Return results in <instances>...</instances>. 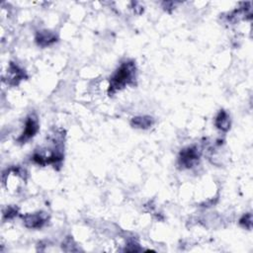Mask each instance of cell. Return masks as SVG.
<instances>
[{"mask_svg":"<svg viewBox=\"0 0 253 253\" xmlns=\"http://www.w3.org/2000/svg\"><path fill=\"white\" fill-rule=\"evenodd\" d=\"M27 73L26 71L20 67L15 62H10L6 71V74L3 76V81L7 83V85L10 86H17L20 84L21 81L27 79Z\"/></svg>","mask_w":253,"mask_h":253,"instance_id":"cell-5","label":"cell"},{"mask_svg":"<svg viewBox=\"0 0 253 253\" xmlns=\"http://www.w3.org/2000/svg\"><path fill=\"white\" fill-rule=\"evenodd\" d=\"M155 121L150 116H137L130 120V126L134 128L147 129L154 125Z\"/></svg>","mask_w":253,"mask_h":253,"instance_id":"cell-8","label":"cell"},{"mask_svg":"<svg viewBox=\"0 0 253 253\" xmlns=\"http://www.w3.org/2000/svg\"><path fill=\"white\" fill-rule=\"evenodd\" d=\"M214 126L220 131L225 132V131L229 130L231 122H230V117L226 111L220 110L218 112V114L216 115V117L214 119Z\"/></svg>","mask_w":253,"mask_h":253,"instance_id":"cell-7","label":"cell"},{"mask_svg":"<svg viewBox=\"0 0 253 253\" xmlns=\"http://www.w3.org/2000/svg\"><path fill=\"white\" fill-rule=\"evenodd\" d=\"M201 155L202 149L197 144L187 146L181 149L177 164L181 169H191L200 162Z\"/></svg>","mask_w":253,"mask_h":253,"instance_id":"cell-2","label":"cell"},{"mask_svg":"<svg viewBox=\"0 0 253 253\" xmlns=\"http://www.w3.org/2000/svg\"><path fill=\"white\" fill-rule=\"evenodd\" d=\"M239 224L245 228V229H251L252 228V214L251 212H247L243 214L239 219Z\"/></svg>","mask_w":253,"mask_h":253,"instance_id":"cell-10","label":"cell"},{"mask_svg":"<svg viewBox=\"0 0 253 253\" xmlns=\"http://www.w3.org/2000/svg\"><path fill=\"white\" fill-rule=\"evenodd\" d=\"M18 214V208L9 206L3 211V218L4 219H12Z\"/></svg>","mask_w":253,"mask_h":253,"instance_id":"cell-11","label":"cell"},{"mask_svg":"<svg viewBox=\"0 0 253 253\" xmlns=\"http://www.w3.org/2000/svg\"><path fill=\"white\" fill-rule=\"evenodd\" d=\"M39 128H40V125H39L38 116L35 113L30 114L26 119L25 128L22 134L17 138V142L21 144L28 142L37 134V132L39 131Z\"/></svg>","mask_w":253,"mask_h":253,"instance_id":"cell-3","label":"cell"},{"mask_svg":"<svg viewBox=\"0 0 253 253\" xmlns=\"http://www.w3.org/2000/svg\"><path fill=\"white\" fill-rule=\"evenodd\" d=\"M23 224L30 229H40L43 227L49 219L48 214L45 211H37L33 213H26L21 215Z\"/></svg>","mask_w":253,"mask_h":253,"instance_id":"cell-4","label":"cell"},{"mask_svg":"<svg viewBox=\"0 0 253 253\" xmlns=\"http://www.w3.org/2000/svg\"><path fill=\"white\" fill-rule=\"evenodd\" d=\"M58 40L57 35L49 30H41L36 33L35 42L39 46L46 47L55 43Z\"/></svg>","mask_w":253,"mask_h":253,"instance_id":"cell-6","label":"cell"},{"mask_svg":"<svg viewBox=\"0 0 253 253\" xmlns=\"http://www.w3.org/2000/svg\"><path fill=\"white\" fill-rule=\"evenodd\" d=\"M136 79V65L131 59L122 62L110 77L108 94L111 96L128 85H133Z\"/></svg>","mask_w":253,"mask_h":253,"instance_id":"cell-1","label":"cell"},{"mask_svg":"<svg viewBox=\"0 0 253 253\" xmlns=\"http://www.w3.org/2000/svg\"><path fill=\"white\" fill-rule=\"evenodd\" d=\"M62 249H63L64 251H66V252H70V251H71V252H74V251H78V250H79V249L77 248V246H76V244H75L73 238L70 237V236L66 237V238L64 239V241L62 242Z\"/></svg>","mask_w":253,"mask_h":253,"instance_id":"cell-9","label":"cell"}]
</instances>
